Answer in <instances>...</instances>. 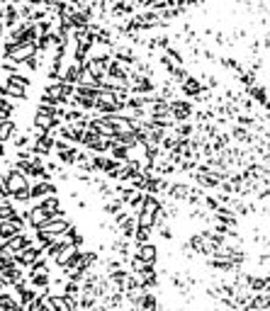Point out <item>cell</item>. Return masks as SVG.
I'll use <instances>...</instances> for the list:
<instances>
[{
	"instance_id": "8992f818",
	"label": "cell",
	"mask_w": 270,
	"mask_h": 311,
	"mask_svg": "<svg viewBox=\"0 0 270 311\" xmlns=\"http://www.w3.org/2000/svg\"><path fill=\"white\" fill-rule=\"evenodd\" d=\"M180 85H182V92H185L187 97H197V95L202 92V85H200V81H195V78H190V76H187V78H185Z\"/></svg>"
},
{
	"instance_id": "ba28073f",
	"label": "cell",
	"mask_w": 270,
	"mask_h": 311,
	"mask_svg": "<svg viewBox=\"0 0 270 311\" xmlns=\"http://www.w3.org/2000/svg\"><path fill=\"white\" fill-rule=\"evenodd\" d=\"M78 153H81V151H76L73 146H68V148L59 151L61 163H66V166H73V163H78Z\"/></svg>"
},
{
	"instance_id": "277c9868",
	"label": "cell",
	"mask_w": 270,
	"mask_h": 311,
	"mask_svg": "<svg viewBox=\"0 0 270 311\" xmlns=\"http://www.w3.org/2000/svg\"><path fill=\"white\" fill-rule=\"evenodd\" d=\"M49 195H56V185H54V182H49V180L34 182V187H32V199H42V197H49Z\"/></svg>"
},
{
	"instance_id": "3957f363",
	"label": "cell",
	"mask_w": 270,
	"mask_h": 311,
	"mask_svg": "<svg viewBox=\"0 0 270 311\" xmlns=\"http://www.w3.org/2000/svg\"><path fill=\"white\" fill-rule=\"evenodd\" d=\"M171 112L176 117V122H187L192 114V105L187 100H171Z\"/></svg>"
},
{
	"instance_id": "30bf717a",
	"label": "cell",
	"mask_w": 270,
	"mask_h": 311,
	"mask_svg": "<svg viewBox=\"0 0 270 311\" xmlns=\"http://www.w3.org/2000/svg\"><path fill=\"white\" fill-rule=\"evenodd\" d=\"M39 204H42V207H44L49 214H54V212H59V209H61V202H59V197H56V195H49V197L44 199V202H39Z\"/></svg>"
},
{
	"instance_id": "5b68a950",
	"label": "cell",
	"mask_w": 270,
	"mask_h": 311,
	"mask_svg": "<svg viewBox=\"0 0 270 311\" xmlns=\"http://www.w3.org/2000/svg\"><path fill=\"white\" fill-rule=\"evenodd\" d=\"M136 255L141 258V260H146V263H156V258H158V248L153 246V243H139V251H136Z\"/></svg>"
},
{
	"instance_id": "8fae6325",
	"label": "cell",
	"mask_w": 270,
	"mask_h": 311,
	"mask_svg": "<svg viewBox=\"0 0 270 311\" xmlns=\"http://www.w3.org/2000/svg\"><path fill=\"white\" fill-rule=\"evenodd\" d=\"M151 228H153V226L139 224V226H136V233H134V238H136L139 243H146V241H151Z\"/></svg>"
},
{
	"instance_id": "52a82bcc",
	"label": "cell",
	"mask_w": 270,
	"mask_h": 311,
	"mask_svg": "<svg viewBox=\"0 0 270 311\" xmlns=\"http://www.w3.org/2000/svg\"><path fill=\"white\" fill-rule=\"evenodd\" d=\"M30 284L32 287H39V289H46V287H49L46 270H34V272H30Z\"/></svg>"
},
{
	"instance_id": "9c48e42d",
	"label": "cell",
	"mask_w": 270,
	"mask_h": 311,
	"mask_svg": "<svg viewBox=\"0 0 270 311\" xmlns=\"http://www.w3.org/2000/svg\"><path fill=\"white\" fill-rule=\"evenodd\" d=\"M110 153H112V158H117V161H129V151H127V143L115 141V143H112V148H110Z\"/></svg>"
},
{
	"instance_id": "6da1fadb",
	"label": "cell",
	"mask_w": 270,
	"mask_h": 311,
	"mask_svg": "<svg viewBox=\"0 0 270 311\" xmlns=\"http://www.w3.org/2000/svg\"><path fill=\"white\" fill-rule=\"evenodd\" d=\"M25 219H27V224L30 226H34V228H39V226H44L49 219H51V214L42 207V204H34L32 209H27L25 212Z\"/></svg>"
},
{
	"instance_id": "7a4b0ae2",
	"label": "cell",
	"mask_w": 270,
	"mask_h": 311,
	"mask_svg": "<svg viewBox=\"0 0 270 311\" xmlns=\"http://www.w3.org/2000/svg\"><path fill=\"white\" fill-rule=\"evenodd\" d=\"M42 255H46L44 248H39V246H27V248H22V251H17L15 253V260L20 263V265H32V263H37Z\"/></svg>"
}]
</instances>
